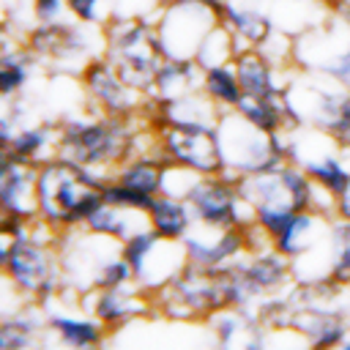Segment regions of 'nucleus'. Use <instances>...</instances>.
I'll return each instance as SVG.
<instances>
[{
  "mask_svg": "<svg viewBox=\"0 0 350 350\" xmlns=\"http://www.w3.org/2000/svg\"><path fill=\"white\" fill-rule=\"evenodd\" d=\"M246 120H252L257 129L268 131V134H276V131H293V123H290V112L284 107V93L279 98H252V96H243L235 107Z\"/></svg>",
  "mask_w": 350,
  "mask_h": 350,
  "instance_id": "bb28decb",
  "label": "nucleus"
},
{
  "mask_svg": "<svg viewBox=\"0 0 350 350\" xmlns=\"http://www.w3.org/2000/svg\"><path fill=\"white\" fill-rule=\"evenodd\" d=\"M342 347H350V336H347V342H345V345H342Z\"/></svg>",
  "mask_w": 350,
  "mask_h": 350,
  "instance_id": "58836bf2",
  "label": "nucleus"
},
{
  "mask_svg": "<svg viewBox=\"0 0 350 350\" xmlns=\"http://www.w3.org/2000/svg\"><path fill=\"white\" fill-rule=\"evenodd\" d=\"M331 230L328 213L320 211H293L284 224L271 235V243L276 252H282L284 257L295 260L301 254H306L309 249H314Z\"/></svg>",
  "mask_w": 350,
  "mask_h": 350,
  "instance_id": "a211bd4d",
  "label": "nucleus"
},
{
  "mask_svg": "<svg viewBox=\"0 0 350 350\" xmlns=\"http://www.w3.org/2000/svg\"><path fill=\"white\" fill-rule=\"evenodd\" d=\"M238 52H241L238 38L219 22V25L205 36V41L200 44L194 60H197V66L205 71V68H213V66H221V63H232Z\"/></svg>",
  "mask_w": 350,
  "mask_h": 350,
  "instance_id": "c756f323",
  "label": "nucleus"
},
{
  "mask_svg": "<svg viewBox=\"0 0 350 350\" xmlns=\"http://www.w3.org/2000/svg\"><path fill=\"white\" fill-rule=\"evenodd\" d=\"M46 328L68 347H98L104 345V336H107V325L90 314V317H77V314H49L46 317Z\"/></svg>",
  "mask_w": 350,
  "mask_h": 350,
  "instance_id": "b1692460",
  "label": "nucleus"
},
{
  "mask_svg": "<svg viewBox=\"0 0 350 350\" xmlns=\"http://www.w3.org/2000/svg\"><path fill=\"white\" fill-rule=\"evenodd\" d=\"M200 180V172L180 167V164H167L164 170V183H161V194H172V197H189V191L194 189V183Z\"/></svg>",
  "mask_w": 350,
  "mask_h": 350,
  "instance_id": "473e14b6",
  "label": "nucleus"
},
{
  "mask_svg": "<svg viewBox=\"0 0 350 350\" xmlns=\"http://www.w3.org/2000/svg\"><path fill=\"white\" fill-rule=\"evenodd\" d=\"M14 134H16V129H14V118L5 112V115L0 118V145H3V148H8V145H11V139H14Z\"/></svg>",
  "mask_w": 350,
  "mask_h": 350,
  "instance_id": "e433bc0d",
  "label": "nucleus"
},
{
  "mask_svg": "<svg viewBox=\"0 0 350 350\" xmlns=\"http://www.w3.org/2000/svg\"><path fill=\"white\" fill-rule=\"evenodd\" d=\"M148 221H150L153 232H159L161 238H170V241H183L191 232V227L197 224L189 200L172 197V194L153 197V202L148 208Z\"/></svg>",
  "mask_w": 350,
  "mask_h": 350,
  "instance_id": "412c9836",
  "label": "nucleus"
},
{
  "mask_svg": "<svg viewBox=\"0 0 350 350\" xmlns=\"http://www.w3.org/2000/svg\"><path fill=\"white\" fill-rule=\"evenodd\" d=\"M88 230L93 232H101V235H109L115 241H126L131 238L134 232L139 230H148L150 221H148V211H137V208H120V205H109V202H101L90 219L85 221Z\"/></svg>",
  "mask_w": 350,
  "mask_h": 350,
  "instance_id": "5701e85b",
  "label": "nucleus"
},
{
  "mask_svg": "<svg viewBox=\"0 0 350 350\" xmlns=\"http://www.w3.org/2000/svg\"><path fill=\"white\" fill-rule=\"evenodd\" d=\"M101 200L109 202V205L137 208V211H148L150 202H153L150 194H142V191H137V189H131V186H126V183H120V180H115V178H109V180L104 183V189H101Z\"/></svg>",
  "mask_w": 350,
  "mask_h": 350,
  "instance_id": "2f4dec72",
  "label": "nucleus"
},
{
  "mask_svg": "<svg viewBox=\"0 0 350 350\" xmlns=\"http://www.w3.org/2000/svg\"><path fill=\"white\" fill-rule=\"evenodd\" d=\"M202 93L224 112V109H235L238 101L243 98V88L235 71V63H221L213 68L202 71Z\"/></svg>",
  "mask_w": 350,
  "mask_h": 350,
  "instance_id": "cd10ccee",
  "label": "nucleus"
},
{
  "mask_svg": "<svg viewBox=\"0 0 350 350\" xmlns=\"http://www.w3.org/2000/svg\"><path fill=\"white\" fill-rule=\"evenodd\" d=\"M0 265L5 282L36 306H44L63 287L60 252L52 241H41L33 232L19 238L3 235Z\"/></svg>",
  "mask_w": 350,
  "mask_h": 350,
  "instance_id": "20e7f679",
  "label": "nucleus"
},
{
  "mask_svg": "<svg viewBox=\"0 0 350 350\" xmlns=\"http://www.w3.org/2000/svg\"><path fill=\"white\" fill-rule=\"evenodd\" d=\"M293 63L304 71L350 88V27L345 19H323L293 38Z\"/></svg>",
  "mask_w": 350,
  "mask_h": 350,
  "instance_id": "0eeeda50",
  "label": "nucleus"
},
{
  "mask_svg": "<svg viewBox=\"0 0 350 350\" xmlns=\"http://www.w3.org/2000/svg\"><path fill=\"white\" fill-rule=\"evenodd\" d=\"M123 257L129 260V265L134 271L137 287H142L150 295H156L161 287H167L189 265L183 241L161 238L150 227L139 230L123 241Z\"/></svg>",
  "mask_w": 350,
  "mask_h": 350,
  "instance_id": "1a4fd4ad",
  "label": "nucleus"
},
{
  "mask_svg": "<svg viewBox=\"0 0 350 350\" xmlns=\"http://www.w3.org/2000/svg\"><path fill=\"white\" fill-rule=\"evenodd\" d=\"M194 219L208 227H246L254 221V211L238 191V180L224 175H200L189 191Z\"/></svg>",
  "mask_w": 350,
  "mask_h": 350,
  "instance_id": "9d476101",
  "label": "nucleus"
},
{
  "mask_svg": "<svg viewBox=\"0 0 350 350\" xmlns=\"http://www.w3.org/2000/svg\"><path fill=\"white\" fill-rule=\"evenodd\" d=\"M57 142H60V129H52V126H19L11 145L3 148V153H11L14 159L25 161V164H44L49 159L57 156Z\"/></svg>",
  "mask_w": 350,
  "mask_h": 350,
  "instance_id": "4be33fe9",
  "label": "nucleus"
},
{
  "mask_svg": "<svg viewBox=\"0 0 350 350\" xmlns=\"http://www.w3.org/2000/svg\"><path fill=\"white\" fill-rule=\"evenodd\" d=\"M96 25H74V22H38V27H33L27 33V49L41 57V60H52V63H79L85 66L93 52H90V33Z\"/></svg>",
  "mask_w": 350,
  "mask_h": 350,
  "instance_id": "ddd939ff",
  "label": "nucleus"
},
{
  "mask_svg": "<svg viewBox=\"0 0 350 350\" xmlns=\"http://www.w3.org/2000/svg\"><path fill=\"white\" fill-rule=\"evenodd\" d=\"M109 178L66 161L60 156L36 167V202L38 216L57 232L85 227L90 213L104 202L101 189Z\"/></svg>",
  "mask_w": 350,
  "mask_h": 350,
  "instance_id": "f257e3e1",
  "label": "nucleus"
},
{
  "mask_svg": "<svg viewBox=\"0 0 350 350\" xmlns=\"http://www.w3.org/2000/svg\"><path fill=\"white\" fill-rule=\"evenodd\" d=\"M63 11H68L66 0H33V16L38 22H57Z\"/></svg>",
  "mask_w": 350,
  "mask_h": 350,
  "instance_id": "f704fd0d",
  "label": "nucleus"
},
{
  "mask_svg": "<svg viewBox=\"0 0 350 350\" xmlns=\"http://www.w3.org/2000/svg\"><path fill=\"white\" fill-rule=\"evenodd\" d=\"M221 22V0H167L153 19L164 57L194 60L205 36Z\"/></svg>",
  "mask_w": 350,
  "mask_h": 350,
  "instance_id": "423d86ee",
  "label": "nucleus"
},
{
  "mask_svg": "<svg viewBox=\"0 0 350 350\" xmlns=\"http://www.w3.org/2000/svg\"><path fill=\"white\" fill-rule=\"evenodd\" d=\"M0 211L11 216H38L36 202V167L3 153L0 161Z\"/></svg>",
  "mask_w": 350,
  "mask_h": 350,
  "instance_id": "f3484780",
  "label": "nucleus"
},
{
  "mask_svg": "<svg viewBox=\"0 0 350 350\" xmlns=\"http://www.w3.org/2000/svg\"><path fill=\"white\" fill-rule=\"evenodd\" d=\"M183 246L189 262L211 273H216L219 268L230 265L232 260L249 252L246 227H208L200 221L183 238Z\"/></svg>",
  "mask_w": 350,
  "mask_h": 350,
  "instance_id": "4468645a",
  "label": "nucleus"
},
{
  "mask_svg": "<svg viewBox=\"0 0 350 350\" xmlns=\"http://www.w3.org/2000/svg\"><path fill=\"white\" fill-rule=\"evenodd\" d=\"M334 219H345V221H350V180H347V186L336 194V202H334Z\"/></svg>",
  "mask_w": 350,
  "mask_h": 350,
  "instance_id": "c9c22d12",
  "label": "nucleus"
},
{
  "mask_svg": "<svg viewBox=\"0 0 350 350\" xmlns=\"http://www.w3.org/2000/svg\"><path fill=\"white\" fill-rule=\"evenodd\" d=\"M104 57L134 90L148 96L164 63L156 25L148 19H109L104 25Z\"/></svg>",
  "mask_w": 350,
  "mask_h": 350,
  "instance_id": "39448f33",
  "label": "nucleus"
},
{
  "mask_svg": "<svg viewBox=\"0 0 350 350\" xmlns=\"http://www.w3.org/2000/svg\"><path fill=\"white\" fill-rule=\"evenodd\" d=\"M38 328H41V323L33 320V317H30L27 312H22V309H16L14 314H3V320H0V350L33 347Z\"/></svg>",
  "mask_w": 350,
  "mask_h": 350,
  "instance_id": "7c9ffc66",
  "label": "nucleus"
},
{
  "mask_svg": "<svg viewBox=\"0 0 350 350\" xmlns=\"http://www.w3.org/2000/svg\"><path fill=\"white\" fill-rule=\"evenodd\" d=\"M221 25L238 38L241 49L260 46L276 27L271 14H262L260 8H249L232 0H221Z\"/></svg>",
  "mask_w": 350,
  "mask_h": 350,
  "instance_id": "aec40b11",
  "label": "nucleus"
},
{
  "mask_svg": "<svg viewBox=\"0 0 350 350\" xmlns=\"http://www.w3.org/2000/svg\"><path fill=\"white\" fill-rule=\"evenodd\" d=\"M66 5L68 14L85 25H107L112 11V0H66Z\"/></svg>",
  "mask_w": 350,
  "mask_h": 350,
  "instance_id": "72a5a7b5",
  "label": "nucleus"
},
{
  "mask_svg": "<svg viewBox=\"0 0 350 350\" xmlns=\"http://www.w3.org/2000/svg\"><path fill=\"white\" fill-rule=\"evenodd\" d=\"M219 150H221V172L230 180H238L243 175L273 170L290 161L293 153V137L290 131L268 134L257 129L252 120H246L238 109H224L216 123Z\"/></svg>",
  "mask_w": 350,
  "mask_h": 350,
  "instance_id": "7ed1b4c3",
  "label": "nucleus"
},
{
  "mask_svg": "<svg viewBox=\"0 0 350 350\" xmlns=\"http://www.w3.org/2000/svg\"><path fill=\"white\" fill-rule=\"evenodd\" d=\"M301 298V304L293 301L290 331L301 334L309 347H342L350 336V320L331 306H320L306 295Z\"/></svg>",
  "mask_w": 350,
  "mask_h": 350,
  "instance_id": "2eb2a0df",
  "label": "nucleus"
},
{
  "mask_svg": "<svg viewBox=\"0 0 350 350\" xmlns=\"http://www.w3.org/2000/svg\"><path fill=\"white\" fill-rule=\"evenodd\" d=\"M202 88V68L197 66V60H172L164 57V63L159 66L153 90L148 96L153 98H175L191 90Z\"/></svg>",
  "mask_w": 350,
  "mask_h": 350,
  "instance_id": "393cba45",
  "label": "nucleus"
},
{
  "mask_svg": "<svg viewBox=\"0 0 350 350\" xmlns=\"http://www.w3.org/2000/svg\"><path fill=\"white\" fill-rule=\"evenodd\" d=\"M342 19H345V22H347V27H350V11H347V14L342 16Z\"/></svg>",
  "mask_w": 350,
  "mask_h": 350,
  "instance_id": "4c0bfd02",
  "label": "nucleus"
},
{
  "mask_svg": "<svg viewBox=\"0 0 350 350\" xmlns=\"http://www.w3.org/2000/svg\"><path fill=\"white\" fill-rule=\"evenodd\" d=\"M79 82L90 98V104L96 107V112L101 115H115V118H134L137 112H142L145 104V93L134 90L120 74L118 68L101 55V57H90L82 68H79Z\"/></svg>",
  "mask_w": 350,
  "mask_h": 350,
  "instance_id": "9b49d317",
  "label": "nucleus"
},
{
  "mask_svg": "<svg viewBox=\"0 0 350 350\" xmlns=\"http://www.w3.org/2000/svg\"><path fill=\"white\" fill-rule=\"evenodd\" d=\"M33 60H36V55L27 46H11V44L3 46V55H0V93H3V98H14L16 93H22V88L30 79Z\"/></svg>",
  "mask_w": 350,
  "mask_h": 350,
  "instance_id": "c85d7f7f",
  "label": "nucleus"
},
{
  "mask_svg": "<svg viewBox=\"0 0 350 350\" xmlns=\"http://www.w3.org/2000/svg\"><path fill=\"white\" fill-rule=\"evenodd\" d=\"M57 129H60L57 156L79 167L96 170L107 178H112L115 170L129 156H134L137 129L131 118H115V115L68 118Z\"/></svg>",
  "mask_w": 350,
  "mask_h": 350,
  "instance_id": "f03ea898",
  "label": "nucleus"
},
{
  "mask_svg": "<svg viewBox=\"0 0 350 350\" xmlns=\"http://www.w3.org/2000/svg\"><path fill=\"white\" fill-rule=\"evenodd\" d=\"M90 312L109 331H115V328H123L131 320L148 317L150 312H156V304H153V295L145 293L142 287H137V282H134V284H126V287L93 290Z\"/></svg>",
  "mask_w": 350,
  "mask_h": 350,
  "instance_id": "dca6fc26",
  "label": "nucleus"
},
{
  "mask_svg": "<svg viewBox=\"0 0 350 350\" xmlns=\"http://www.w3.org/2000/svg\"><path fill=\"white\" fill-rule=\"evenodd\" d=\"M153 304L170 320L197 323L224 309V295H221V284L216 273L202 271L189 262L167 287H161L153 295Z\"/></svg>",
  "mask_w": 350,
  "mask_h": 350,
  "instance_id": "6e6552de",
  "label": "nucleus"
},
{
  "mask_svg": "<svg viewBox=\"0 0 350 350\" xmlns=\"http://www.w3.org/2000/svg\"><path fill=\"white\" fill-rule=\"evenodd\" d=\"M295 164H301L304 170H306V175L320 186V189H325L328 194H339L345 186H347V180H350V167L339 159V153L336 150H328V148H323V150H306V159H298Z\"/></svg>",
  "mask_w": 350,
  "mask_h": 350,
  "instance_id": "a878e982",
  "label": "nucleus"
},
{
  "mask_svg": "<svg viewBox=\"0 0 350 350\" xmlns=\"http://www.w3.org/2000/svg\"><path fill=\"white\" fill-rule=\"evenodd\" d=\"M159 150L167 156V161L189 167L200 175L221 172L216 126H161Z\"/></svg>",
  "mask_w": 350,
  "mask_h": 350,
  "instance_id": "f8f14e48",
  "label": "nucleus"
},
{
  "mask_svg": "<svg viewBox=\"0 0 350 350\" xmlns=\"http://www.w3.org/2000/svg\"><path fill=\"white\" fill-rule=\"evenodd\" d=\"M232 63H235L243 96H252V98H279L284 93L287 79H282V68H276L257 46L241 49Z\"/></svg>",
  "mask_w": 350,
  "mask_h": 350,
  "instance_id": "6ab92c4d",
  "label": "nucleus"
}]
</instances>
